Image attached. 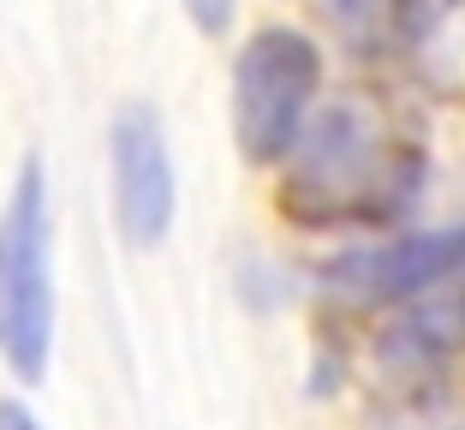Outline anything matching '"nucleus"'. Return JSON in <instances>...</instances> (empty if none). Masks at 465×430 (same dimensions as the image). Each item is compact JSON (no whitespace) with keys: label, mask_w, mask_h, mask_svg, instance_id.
<instances>
[{"label":"nucleus","mask_w":465,"mask_h":430,"mask_svg":"<svg viewBox=\"0 0 465 430\" xmlns=\"http://www.w3.org/2000/svg\"><path fill=\"white\" fill-rule=\"evenodd\" d=\"M376 365L394 389L465 365V275L400 305L388 317V329L376 335Z\"/></svg>","instance_id":"obj_6"},{"label":"nucleus","mask_w":465,"mask_h":430,"mask_svg":"<svg viewBox=\"0 0 465 430\" xmlns=\"http://www.w3.org/2000/svg\"><path fill=\"white\" fill-rule=\"evenodd\" d=\"M322 90V48L304 30L269 25L232 60V138L251 167H274L299 150L311 102Z\"/></svg>","instance_id":"obj_3"},{"label":"nucleus","mask_w":465,"mask_h":430,"mask_svg":"<svg viewBox=\"0 0 465 430\" xmlns=\"http://www.w3.org/2000/svg\"><path fill=\"white\" fill-rule=\"evenodd\" d=\"M185 13H192V25L203 36H221L232 25V13H239V0H185Z\"/></svg>","instance_id":"obj_8"},{"label":"nucleus","mask_w":465,"mask_h":430,"mask_svg":"<svg viewBox=\"0 0 465 430\" xmlns=\"http://www.w3.org/2000/svg\"><path fill=\"white\" fill-rule=\"evenodd\" d=\"M54 359V209L36 155L13 174L0 204V365L42 383Z\"/></svg>","instance_id":"obj_2"},{"label":"nucleus","mask_w":465,"mask_h":430,"mask_svg":"<svg viewBox=\"0 0 465 430\" xmlns=\"http://www.w3.org/2000/svg\"><path fill=\"white\" fill-rule=\"evenodd\" d=\"M465 275V222L400 239H364L322 264V293L346 311H400Z\"/></svg>","instance_id":"obj_4"},{"label":"nucleus","mask_w":465,"mask_h":430,"mask_svg":"<svg viewBox=\"0 0 465 430\" xmlns=\"http://www.w3.org/2000/svg\"><path fill=\"white\" fill-rule=\"evenodd\" d=\"M424 192V144L400 132L376 102L341 96L311 114L299 150L287 155L281 209L299 227L370 234L400 222Z\"/></svg>","instance_id":"obj_1"},{"label":"nucleus","mask_w":465,"mask_h":430,"mask_svg":"<svg viewBox=\"0 0 465 430\" xmlns=\"http://www.w3.org/2000/svg\"><path fill=\"white\" fill-rule=\"evenodd\" d=\"M370 430H465V365L424 383H400L370 413Z\"/></svg>","instance_id":"obj_7"},{"label":"nucleus","mask_w":465,"mask_h":430,"mask_svg":"<svg viewBox=\"0 0 465 430\" xmlns=\"http://www.w3.org/2000/svg\"><path fill=\"white\" fill-rule=\"evenodd\" d=\"M108 162H114V215H120L125 245H137V251L162 245L167 227H173V209H179V185H173L162 114L150 102H125L114 114Z\"/></svg>","instance_id":"obj_5"},{"label":"nucleus","mask_w":465,"mask_h":430,"mask_svg":"<svg viewBox=\"0 0 465 430\" xmlns=\"http://www.w3.org/2000/svg\"><path fill=\"white\" fill-rule=\"evenodd\" d=\"M0 430H42V418L25 401H0Z\"/></svg>","instance_id":"obj_9"}]
</instances>
